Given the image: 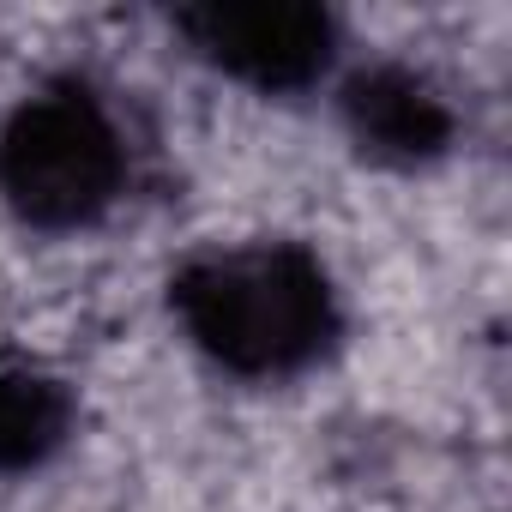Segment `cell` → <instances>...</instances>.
I'll use <instances>...</instances> for the list:
<instances>
[{"label": "cell", "instance_id": "obj_1", "mask_svg": "<svg viewBox=\"0 0 512 512\" xmlns=\"http://www.w3.org/2000/svg\"><path fill=\"white\" fill-rule=\"evenodd\" d=\"M175 314L235 374H290L332 338V290L302 247L211 253L175 278Z\"/></svg>", "mask_w": 512, "mask_h": 512}, {"label": "cell", "instance_id": "obj_2", "mask_svg": "<svg viewBox=\"0 0 512 512\" xmlns=\"http://www.w3.org/2000/svg\"><path fill=\"white\" fill-rule=\"evenodd\" d=\"M115 187L121 139L85 91H43L0 133V193L37 229L91 223Z\"/></svg>", "mask_w": 512, "mask_h": 512}, {"label": "cell", "instance_id": "obj_3", "mask_svg": "<svg viewBox=\"0 0 512 512\" xmlns=\"http://www.w3.org/2000/svg\"><path fill=\"white\" fill-rule=\"evenodd\" d=\"M181 31L199 43L205 61L223 73L266 85V91H296L308 85L326 55H332V19L302 0H260V7H193L181 13Z\"/></svg>", "mask_w": 512, "mask_h": 512}, {"label": "cell", "instance_id": "obj_4", "mask_svg": "<svg viewBox=\"0 0 512 512\" xmlns=\"http://www.w3.org/2000/svg\"><path fill=\"white\" fill-rule=\"evenodd\" d=\"M350 121L362 139H374L392 157H428L452 133L446 103L416 73H398V67H374L350 85Z\"/></svg>", "mask_w": 512, "mask_h": 512}, {"label": "cell", "instance_id": "obj_5", "mask_svg": "<svg viewBox=\"0 0 512 512\" xmlns=\"http://www.w3.org/2000/svg\"><path fill=\"white\" fill-rule=\"evenodd\" d=\"M67 422H73V404L43 368L0 356V470L43 464L67 440Z\"/></svg>", "mask_w": 512, "mask_h": 512}]
</instances>
